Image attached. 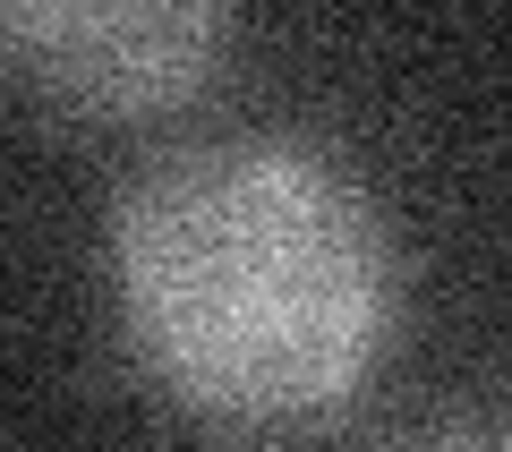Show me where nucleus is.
I'll return each mask as SVG.
<instances>
[{
	"label": "nucleus",
	"instance_id": "nucleus-1",
	"mask_svg": "<svg viewBox=\"0 0 512 452\" xmlns=\"http://www.w3.org/2000/svg\"><path fill=\"white\" fill-rule=\"evenodd\" d=\"M111 316L180 418L299 435L376 384L402 325V248L325 145L197 137L111 205Z\"/></svg>",
	"mask_w": 512,
	"mask_h": 452
},
{
	"label": "nucleus",
	"instance_id": "nucleus-2",
	"mask_svg": "<svg viewBox=\"0 0 512 452\" xmlns=\"http://www.w3.org/2000/svg\"><path fill=\"white\" fill-rule=\"evenodd\" d=\"M239 0H0V77L69 120L146 128L231 69Z\"/></svg>",
	"mask_w": 512,
	"mask_h": 452
}]
</instances>
